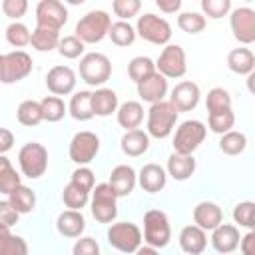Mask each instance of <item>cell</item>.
I'll return each mask as SVG.
<instances>
[{"label":"cell","instance_id":"19","mask_svg":"<svg viewBox=\"0 0 255 255\" xmlns=\"http://www.w3.org/2000/svg\"><path fill=\"white\" fill-rule=\"evenodd\" d=\"M241 243V237H239V229L231 223H221L217 229H213L211 233V245L215 251L227 255L231 251H235Z\"/></svg>","mask_w":255,"mask_h":255},{"label":"cell","instance_id":"27","mask_svg":"<svg viewBox=\"0 0 255 255\" xmlns=\"http://www.w3.org/2000/svg\"><path fill=\"white\" fill-rule=\"evenodd\" d=\"M195 171V159L193 155H181V153H171L167 159V173L175 181H185L193 175Z\"/></svg>","mask_w":255,"mask_h":255},{"label":"cell","instance_id":"45","mask_svg":"<svg viewBox=\"0 0 255 255\" xmlns=\"http://www.w3.org/2000/svg\"><path fill=\"white\" fill-rule=\"evenodd\" d=\"M141 8V2L139 0H114L112 2V10L118 18H122L124 22L129 20L131 16H135Z\"/></svg>","mask_w":255,"mask_h":255},{"label":"cell","instance_id":"48","mask_svg":"<svg viewBox=\"0 0 255 255\" xmlns=\"http://www.w3.org/2000/svg\"><path fill=\"white\" fill-rule=\"evenodd\" d=\"M253 211H255V203L253 201H241V203H237L235 209H233L235 223H239L241 227H249V221L253 217Z\"/></svg>","mask_w":255,"mask_h":255},{"label":"cell","instance_id":"15","mask_svg":"<svg viewBox=\"0 0 255 255\" xmlns=\"http://www.w3.org/2000/svg\"><path fill=\"white\" fill-rule=\"evenodd\" d=\"M46 86L54 96H68L76 88V74L70 66H54L46 74Z\"/></svg>","mask_w":255,"mask_h":255},{"label":"cell","instance_id":"14","mask_svg":"<svg viewBox=\"0 0 255 255\" xmlns=\"http://www.w3.org/2000/svg\"><path fill=\"white\" fill-rule=\"evenodd\" d=\"M233 38L241 44H253L255 42V10L249 6L235 8L229 16Z\"/></svg>","mask_w":255,"mask_h":255},{"label":"cell","instance_id":"9","mask_svg":"<svg viewBox=\"0 0 255 255\" xmlns=\"http://www.w3.org/2000/svg\"><path fill=\"white\" fill-rule=\"evenodd\" d=\"M32 72V58L30 54L16 50L0 56V80L4 84H14L24 80Z\"/></svg>","mask_w":255,"mask_h":255},{"label":"cell","instance_id":"54","mask_svg":"<svg viewBox=\"0 0 255 255\" xmlns=\"http://www.w3.org/2000/svg\"><path fill=\"white\" fill-rule=\"evenodd\" d=\"M155 6L165 14H173V12H177L181 8V0H157Z\"/></svg>","mask_w":255,"mask_h":255},{"label":"cell","instance_id":"4","mask_svg":"<svg viewBox=\"0 0 255 255\" xmlns=\"http://www.w3.org/2000/svg\"><path fill=\"white\" fill-rule=\"evenodd\" d=\"M171 239L169 219L161 209H149L143 215V241L149 247H165Z\"/></svg>","mask_w":255,"mask_h":255},{"label":"cell","instance_id":"51","mask_svg":"<svg viewBox=\"0 0 255 255\" xmlns=\"http://www.w3.org/2000/svg\"><path fill=\"white\" fill-rule=\"evenodd\" d=\"M18 211L8 203V201H0V227H10L18 221Z\"/></svg>","mask_w":255,"mask_h":255},{"label":"cell","instance_id":"46","mask_svg":"<svg viewBox=\"0 0 255 255\" xmlns=\"http://www.w3.org/2000/svg\"><path fill=\"white\" fill-rule=\"evenodd\" d=\"M201 10H203L209 18L217 20V18H223V16L229 14L231 2H229V0H201Z\"/></svg>","mask_w":255,"mask_h":255},{"label":"cell","instance_id":"2","mask_svg":"<svg viewBox=\"0 0 255 255\" xmlns=\"http://www.w3.org/2000/svg\"><path fill=\"white\" fill-rule=\"evenodd\" d=\"M177 110L171 106V102H159V104H153L149 110H147V133L151 137H157V139H165L171 131H173V126L177 122Z\"/></svg>","mask_w":255,"mask_h":255},{"label":"cell","instance_id":"34","mask_svg":"<svg viewBox=\"0 0 255 255\" xmlns=\"http://www.w3.org/2000/svg\"><path fill=\"white\" fill-rule=\"evenodd\" d=\"M20 175L16 173V169L12 167V163L8 161L6 155L0 157V193L10 195L16 187H20Z\"/></svg>","mask_w":255,"mask_h":255},{"label":"cell","instance_id":"49","mask_svg":"<svg viewBox=\"0 0 255 255\" xmlns=\"http://www.w3.org/2000/svg\"><path fill=\"white\" fill-rule=\"evenodd\" d=\"M72 255H100V245L94 237H80L72 247Z\"/></svg>","mask_w":255,"mask_h":255},{"label":"cell","instance_id":"36","mask_svg":"<svg viewBox=\"0 0 255 255\" xmlns=\"http://www.w3.org/2000/svg\"><path fill=\"white\" fill-rule=\"evenodd\" d=\"M153 72H157V68H155V64L151 62V58H147V56H135L131 62H129V66H128V74H129V78L135 82V84H139V82H143L147 76H151Z\"/></svg>","mask_w":255,"mask_h":255},{"label":"cell","instance_id":"39","mask_svg":"<svg viewBox=\"0 0 255 255\" xmlns=\"http://www.w3.org/2000/svg\"><path fill=\"white\" fill-rule=\"evenodd\" d=\"M40 104H42V112H44L46 122H60L68 112L64 100L60 96H46Z\"/></svg>","mask_w":255,"mask_h":255},{"label":"cell","instance_id":"56","mask_svg":"<svg viewBox=\"0 0 255 255\" xmlns=\"http://www.w3.org/2000/svg\"><path fill=\"white\" fill-rule=\"evenodd\" d=\"M247 90H249V92L255 96V70H253V72L247 76Z\"/></svg>","mask_w":255,"mask_h":255},{"label":"cell","instance_id":"57","mask_svg":"<svg viewBox=\"0 0 255 255\" xmlns=\"http://www.w3.org/2000/svg\"><path fill=\"white\" fill-rule=\"evenodd\" d=\"M249 229L255 231V211H253V217H251V221H249Z\"/></svg>","mask_w":255,"mask_h":255},{"label":"cell","instance_id":"21","mask_svg":"<svg viewBox=\"0 0 255 255\" xmlns=\"http://www.w3.org/2000/svg\"><path fill=\"white\" fill-rule=\"evenodd\" d=\"M137 181L141 185L143 191L147 193H157L165 187L167 183V173L161 165L157 163H145L141 169H139V175H137Z\"/></svg>","mask_w":255,"mask_h":255},{"label":"cell","instance_id":"35","mask_svg":"<svg viewBox=\"0 0 255 255\" xmlns=\"http://www.w3.org/2000/svg\"><path fill=\"white\" fill-rule=\"evenodd\" d=\"M62 199L66 203L68 209H76V211H82V207H86V203L90 201V191L78 187L76 183H68L62 191Z\"/></svg>","mask_w":255,"mask_h":255},{"label":"cell","instance_id":"38","mask_svg":"<svg viewBox=\"0 0 255 255\" xmlns=\"http://www.w3.org/2000/svg\"><path fill=\"white\" fill-rule=\"evenodd\" d=\"M135 36H137L135 28L129 22H124V20L114 22L112 28H110V38H112V42L116 46H129V44H133Z\"/></svg>","mask_w":255,"mask_h":255},{"label":"cell","instance_id":"7","mask_svg":"<svg viewBox=\"0 0 255 255\" xmlns=\"http://www.w3.org/2000/svg\"><path fill=\"white\" fill-rule=\"evenodd\" d=\"M112 76V62L106 54L90 52L80 60V78L90 86H102Z\"/></svg>","mask_w":255,"mask_h":255},{"label":"cell","instance_id":"23","mask_svg":"<svg viewBox=\"0 0 255 255\" xmlns=\"http://www.w3.org/2000/svg\"><path fill=\"white\" fill-rule=\"evenodd\" d=\"M179 247L187 255H199L207 247V235L197 225H187L179 231Z\"/></svg>","mask_w":255,"mask_h":255},{"label":"cell","instance_id":"10","mask_svg":"<svg viewBox=\"0 0 255 255\" xmlns=\"http://www.w3.org/2000/svg\"><path fill=\"white\" fill-rule=\"evenodd\" d=\"M135 32L145 42H151V44H157V46L167 44L169 38H171V26L167 24L165 18L155 16V14H143V16H139L137 18V24H135Z\"/></svg>","mask_w":255,"mask_h":255},{"label":"cell","instance_id":"31","mask_svg":"<svg viewBox=\"0 0 255 255\" xmlns=\"http://www.w3.org/2000/svg\"><path fill=\"white\" fill-rule=\"evenodd\" d=\"M6 201H8L18 213H30V211L36 207V193H34L30 187L20 185V187H16V189L8 195Z\"/></svg>","mask_w":255,"mask_h":255},{"label":"cell","instance_id":"52","mask_svg":"<svg viewBox=\"0 0 255 255\" xmlns=\"http://www.w3.org/2000/svg\"><path fill=\"white\" fill-rule=\"evenodd\" d=\"M241 253L243 255H255V231H249L241 237Z\"/></svg>","mask_w":255,"mask_h":255},{"label":"cell","instance_id":"50","mask_svg":"<svg viewBox=\"0 0 255 255\" xmlns=\"http://www.w3.org/2000/svg\"><path fill=\"white\" fill-rule=\"evenodd\" d=\"M2 10H4V14H6L8 18L18 20V18H22V16L26 14L28 2H26V0H4V2H2Z\"/></svg>","mask_w":255,"mask_h":255},{"label":"cell","instance_id":"6","mask_svg":"<svg viewBox=\"0 0 255 255\" xmlns=\"http://www.w3.org/2000/svg\"><path fill=\"white\" fill-rule=\"evenodd\" d=\"M141 231L135 223L120 221L112 223L108 229V243L122 253H135L141 247Z\"/></svg>","mask_w":255,"mask_h":255},{"label":"cell","instance_id":"18","mask_svg":"<svg viewBox=\"0 0 255 255\" xmlns=\"http://www.w3.org/2000/svg\"><path fill=\"white\" fill-rule=\"evenodd\" d=\"M193 221L203 231H213L223 223V211L213 201H201L193 207Z\"/></svg>","mask_w":255,"mask_h":255},{"label":"cell","instance_id":"33","mask_svg":"<svg viewBox=\"0 0 255 255\" xmlns=\"http://www.w3.org/2000/svg\"><path fill=\"white\" fill-rule=\"evenodd\" d=\"M60 34L56 30H50V28H40L36 26V30L32 32V46L38 50V52H50L54 48H58L60 44Z\"/></svg>","mask_w":255,"mask_h":255},{"label":"cell","instance_id":"20","mask_svg":"<svg viewBox=\"0 0 255 255\" xmlns=\"http://www.w3.org/2000/svg\"><path fill=\"white\" fill-rule=\"evenodd\" d=\"M135 181H137V175H135L133 167L122 163V165H116V167L112 169L108 183H110V187L114 189V193H116L118 197H124V195H129V193L133 191Z\"/></svg>","mask_w":255,"mask_h":255},{"label":"cell","instance_id":"44","mask_svg":"<svg viewBox=\"0 0 255 255\" xmlns=\"http://www.w3.org/2000/svg\"><path fill=\"white\" fill-rule=\"evenodd\" d=\"M58 52H60L64 58H68V60H76V58H80V56L84 54V42H82L76 34L64 36V38L60 40V44H58Z\"/></svg>","mask_w":255,"mask_h":255},{"label":"cell","instance_id":"37","mask_svg":"<svg viewBox=\"0 0 255 255\" xmlns=\"http://www.w3.org/2000/svg\"><path fill=\"white\" fill-rule=\"evenodd\" d=\"M245 147H247V137H245V133L235 131V129L223 133L221 139H219V149H221L223 153H227V155H239Z\"/></svg>","mask_w":255,"mask_h":255},{"label":"cell","instance_id":"24","mask_svg":"<svg viewBox=\"0 0 255 255\" xmlns=\"http://www.w3.org/2000/svg\"><path fill=\"white\" fill-rule=\"evenodd\" d=\"M122 151L131 157H139L149 149V133L143 129H131L122 135Z\"/></svg>","mask_w":255,"mask_h":255},{"label":"cell","instance_id":"41","mask_svg":"<svg viewBox=\"0 0 255 255\" xmlns=\"http://www.w3.org/2000/svg\"><path fill=\"white\" fill-rule=\"evenodd\" d=\"M207 124H209V129H211V131L223 135V133L231 131V128L235 126V114H233V110L209 114V116H207Z\"/></svg>","mask_w":255,"mask_h":255},{"label":"cell","instance_id":"12","mask_svg":"<svg viewBox=\"0 0 255 255\" xmlns=\"http://www.w3.org/2000/svg\"><path fill=\"white\" fill-rule=\"evenodd\" d=\"M155 68L165 78H181L187 72V62H185L183 48L177 46V44H167L161 50V54L155 62Z\"/></svg>","mask_w":255,"mask_h":255},{"label":"cell","instance_id":"11","mask_svg":"<svg viewBox=\"0 0 255 255\" xmlns=\"http://www.w3.org/2000/svg\"><path fill=\"white\" fill-rule=\"evenodd\" d=\"M100 151V137L94 131H78L70 141V159L78 165H88Z\"/></svg>","mask_w":255,"mask_h":255},{"label":"cell","instance_id":"55","mask_svg":"<svg viewBox=\"0 0 255 255\" xmlns=\"http://www.w3.org/2000/svg\"><path fill=\"white\" fill-rule=\"evenodd\" d=\"M135 255H157V251H155V247L145 245V247H139V249L135 251Z\"/></svg>","mask_w":255,"mask_h":255},{"label":"cell","instance_id":"43","mask_svg":"<svg viewBox=\"0 0 255 255\" xmlns=\"http://www.w3.org/2000/svg\"><path fill=\"white\" fill-rule=\"evenodd\" d=\"M6 40L16 46V48H22L26 44L32 42V32L22 24V22H12L8 28H6Z\"/></svg>","mask_w":255,"mask_h":255},{"label":"cell","instance_id":"8","mask_svg":"<svg viewBox=\"0 0 255 255\" xmlns=\"http://www.w3.org/2000/svg\"><path fill=\"white\" fill-rule=\"evenodd\" d=\"M92 215L100 223H112L118 215V195L110 183H98L92 191Z\"/></svg>","mask_w":255,"mask_h":255},{"label":"cell","instance_id":"1","mask_svg":"<svg viewBox=\"0 0 255 255\" xmlns=\"http://www.w3.org/2000/svg\"><path fill=\"white\" fill-rule=\"evenodd\" d=\"M110 28H112V18L108 16V12L92 10L86 16H82L80 22L76 24V36L84 44H96L102 42L106 36H110Z\"/></svg>","mask_w":255,"mask_h":255},{"label":"cell","instance_id":"13","mask_svg":"<svg viewBox=\"0 0 255 255\" xmlns=\"http://www.w3.org/2000/svg\"><path fill=\"white\" fill-rule=\"evenodd\" d=\"M68 22V10L58 0H42L36 6V26L50 28L60 32V28Z\"/></svg>","mask_w":255,"mask_h":255},{"label":"cell","instance_id":"40","mask_svg":"<svg viewBox=\"0 0 255 255\" xmlns=\"http://www.w3.org/2000/svg\"><path fill=\"white\" fill-rule=\"evenodd\" d=\"M207 112L209 114H215V112H225V110H231V96L225 88H211L207 92Z\"/></svg>","mask_w":255,"mask_h":255},{"label":"cell","instance_id":"25","mask_svg":"<svg viewBox=\"0 0 255 255\" xmlns=\"http://www.w3.org/2000/svg\"><path fill=\"white\" fill-rule=\"evenodd\" d=\"M227 66L235 74L249 76L255 70V54L249 48H233L227 54Z\"/></svg>","mask_w":255,"mask_h":255},{"label":"cell","instance_id":"22","mask_svg":"<svg viewBox=\"0 0 255 255\" xmlns=\"http://www.w3.org/2000/svg\"><path fill=\"white\" fill-rule=\"evenodd\" d=\"M56 229L60 235L64 237H80L86 229V219L82 215V211L76 209H66L58 215L56 219Z\"/></svg>","mask_w":255,"mask_h":255},{"label":"cell","instance_id":"30","mask_svg":"<svg viewBox=\"0 0 255 255\" xmlns=\"http://www.w3.org/2000/svg\"><path fill=\"white\" fill-rule=\"evenodd\" d=\"M0 255H28V243L20 235H12L8 227H0Z\"/></svg>","mask_w":255,"mask_h":255},{"label":"cell","instance_id":"17","mask_svg":"<svg viewBox=\"0 0 255 255\" xmlns=\"http://www.w3.org/2000/svg\"><path fill=\"white\" fill-rule=\"evenodd\" d=\"M137 94L143 102H149L151 106L163 102L167 94V78L161 76L159 72H153L151 76H147L143 82L137 84Z\"/></svg>","mask_w":255,"mask_h":255},{"label":"cell","instance_id":"5","mask_svg":"<svg viewBox=\"0 0 255 255\" xmlns=\"http://www.w3.org/2000/svg\"><path fill=\"white\" fill-rule=\"evenodd\" d=\"M207 128L199 120H187L183 122L173 135V151L181 155H193V151L201 145L205 139Z\"/></svg>","mask_w":255,"mask_h":255},{"label":"cell","instance_id":"3","mask_svg":"<svg viewBox=\"0 0 255 255\" xmlns=\"http://www.w3.org/2000/svg\"><path fill=\"white\" fill-rule=\"evenodd\" d=\"M18 163L26 177L38 179L48 169V149L38 141H28L18 151Z\"/></svg>","mask_w":255,"mask_h":255},{"label":"cell","instance_id":"26","mask_svg":"<svg viewBox=\"0 0 255 255\" xmlns=\"http://www.w3.org/2000/svg\"><path fill=\"white\" fill-rule=\"evenodd\" d=\"M118 124L122 128H126V131H131V129H137L141 120H143V108L139 102H124L120 108H118Z\"/></svg>","mask_w":255,"mask_h":255},{"label":"cell","instance_id":"16","mask_svg":"<svg viewBox=\"0 0 255 255\" xmlns=\"http://www.w3.org/2000/svg\"><path fill=\"white\" fill-rule=\"evenodd\" d=\"M199 86L195 82L183 80L179 84H175V88L171 90L169 102L177 112H189L199 104Z\"/></svg>","mask_w":255,"mask_h":255},{"label":"cell","instance_id":"53","mask_svg":"<svg viewBox=\"0 0 255 255\" xmlns=\"http://www.w3.org/2000/svg\"><path fill=\"white\" fill-rule=\"evenodd\" d=\"M12 143H14V135H12V131H10L8 128H0V153L4 155V153L12 147Z\"/></svg>","mask_w":255,"mask_h":255},{"label":"cell","instance_id":"28","mask_svg":"<svg viewBox=\"0 0 255 255\" xmlns=\"http://www.w3.org/2000/svg\"><path fill=\"white\" fill-rule=\"evenodd\" d=\"M92 108H94V116H102V118L118 112V94L110 88H100L92 92Z\"/></svg>","mask_w":255,"mask_h":255},{"label":"cell","instance_id":"42","mask_svg":"<svg viewBox=\"0 0 255 255\" xmlns=\"http://www.w3.org/2000/svg\"><path fill=\"white\" fill-rule=\"evenodd\" d=\"M177 26L185 34H199L205 28V16H201L199 12H181L177 16Z\"/></svg>","mask_w":255,"mask_h":255},{"label":"cell","instance_id":"32","mask_svg":"<svg viewBox=\"0 0 255 255\" xmlns=\"http://www.w3.org/2000/svg\"><path fill=\"white\" fill-rule=\"evenodd\" d=\"M16 116H18V122L22 126H38L42 120H44V112H42V104L40 102H34V100H24L18 110H16Z\"/></svg>","mask_w":255,"mask_h":255},{"label":"cell","instance_id":"29","mask_svg":"<svg viewBox=\"0 0 255 255\" xmlns=\"http://www.w3.org/2000/svg\"><path fill=\"white\" fill-rule=\"evenodd\" d=\"M68 112L74 120L78 122H88L94 118V108H92V92H76L70 100V106H68Z\"/></svg>","mask_w":255,"mask_h":255},{"label":"cell","instance_id":"47","mask_svg":"<svg viewBox=\"0 0 255 255\" xmlns=\"http://www.w3.org/2000/svg\"><path fill=\"white\" fill-rule=\"evenodd\" d=\"M72 183H76L78 187L86 189V191H94V171L86 165H80L78 169L72 171Z\"/></svg>","mask_w":255,"mask_h":255}]
</instances>
